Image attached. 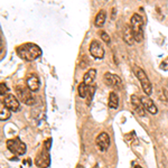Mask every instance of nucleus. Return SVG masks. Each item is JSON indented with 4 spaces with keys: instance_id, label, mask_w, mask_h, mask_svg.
I'll list each match as a JSON object with an SVG mask.
<instances>
[{
    "instance_id": "1",
    "label": "nucleus",
    "mask_w": 168,
    "mask_h": 168,
    "mask_svg": "<svg viewBox=\"0 0 168 168\" xmlns=\"http://www.w3.org/2000/svg\"><path fill=\"white\" fill-rule=\"evenodd\" d=\"M17 54L21 59L24 61H35L41 55V50L38 45L32 44V43H26L17 47Z\"/></svg>"
},
{
    "instance_id": "2",
    "label": "nucleus",
    "mask_w": 168,
    "mask_h": 168,
    "mask_svg": "<svg viewBox=\"0 0 168 168\" xmlns=\"http://www.w3.org/2000/svg\"><path fill=\"white\" fill-rule=\"evenodd\" d=\"M130 26L132 28L136 41H138V43L142 41V39H144V19H142L141 16L139 14H135L131 17Z\"/></svg>"
},
{
    "instance_id": "3",
    "label": "nucleus",
    "mask_w": 168,
    "mask_h": 168,
    "mask_svg": "<svg viewBox=\"0 0 168 168\" xmlns=\"http://www.w3.org/2000/svg\"><path fill=\"white\" fill-rule=\"evenodd\" d=\"M133 73H135L136 77L141 83L144 92L149 97L151 94V92H153V86H151V83L149 81V79H148L147 74L144 73V70L141 67H139V66H133Z\"/></svg>"
},
{
    "instance_id": "4",
    "label": "nucleus",
    "mask_w": 168,
    "mask_h": 168,
    "mask_svg": "<svg viewBox=\"0 0 168 168\" xmlns=\"http://www.w3.org/2000/svg\"><path fill=\"white\" fill-rule=\"evenodd\" d=\"M7 148L11 151L14 155L16 156H23L26 153V144L21 141L20 139L14 138V139H9L7 140Z\"/></svg>"
},
{
    "instance_id": "5",
    "label": "nucleus",
    "mask_w": 168,
    "mask_h": 168,
    "mask_svg": "<svg viewBox=\"0 0 168 168\" xmlns=\"http://www.w3.org/2000/svg\"><path fill=\"white\" fill-rule=\"evenodd\" d=\"M16 91H17V95L20 102L27 104V106H32L35 103V97L29 88H26L24 86H18Z\"/></svg>"
},
{
    "instance_id": "6",
    "label": "nucleus",
    "mask_w": 168,
    "mask_h": 168,
    "mask_svg": "<svg viewBox=\"0 0 168 168\" xmlns=\"http://www.w3.org/2000/svg\"><path fill=\"white\" fill-rule=\"evenodd\" d=\"M104 82L106 83V85L114 88V90H120L122 88V81L117 74H112L109 72L106 73L104 74Z\"/></svg>"
},
{
    "instance_id": "7",
    "label": "nucleus",
    "mask_w": 168,
    "mask_h": 168,
    "mask_svg": "<svg viewBox=\"0 0 168 168\" xmlns=\"http://www.w3.org/2000/svg\"><path fill=\"white\" fill-rule=\"evenodd\" d=\"M90 53L91 55L94 57V58L101 59L104 57V47L103 45L101 44L99 41H92L91 44H90Z\"/></svg>"
},
{
    "instance_id": "8",
    "label": "nucleus",
    "mask_w": 168,
    "mask_h": 168,
    "mask_svg": "<svg viewBox=\"0 0 168 168\" xmlns=\"http://www.w3.org/2000/svg\"><path fill=\"white\" fill-rule=\"evenodd\" d=\"M48 150L50 149H47L46 147H44V149L41 151V153L37 155V157H36V165H37V167L39 168H47L48 166H50V153H48Z\"/></svg>"
},
{
    "instance_id": "9",
    "label": "nucleus",
    "mask_w": 168,
    "mask_h": 168,
    "mask_svg": "<svg viewBox=\"0 0 168 168\" xmlns=\"http://www.w3.org/2000/svg\"><path fill=\"white\" fill-rule=\"evenodd\" d=\"M2 104L6 106L7 109H9L10 111L17 112L20 108V103L19 100L15 97L14 94H7L5 97V100L2 101Z\"/></svg>"
},
{
    "instance_id": "10",
    "label": "nucleus",
    "mask_w": 168,
    "mask_h": 168,
    "mask_svg": "<svg viewBox=\"0 0 168 168\" xmlns=\"http://www.w3.org/2000/svg\"><path fill=\"white\" fill-rule=\"evenodd\" d=\"M97 149L100 151H106L110 147V137L106 132H101L99 136L97 137L95 140Z\"/></svg>"
},
{
    "instance_id": "11",
    "label": "nucleus",
    "mask_w": 168,
    "mask_h": 168,
    "mask_svg": "<svg viewBox=\"0 0 168 168\" xmlns=\"http://www.w3.org/2000/svg\"><path fill=\"white\" fill-rule=\"evenodd\" d=\"M140 100H141V102H142V104H144L146 111H148L149 113H151V114H157V113H158V108H157V106L155 104V102H153V101L151 100L148 95H144V97H140Z\"/></svg>"
},
{
    "instance_id": "12",
    "label": "nucleus",
    "mask_w": 168,
    "mask_h": 168,
    "mask_svg": "<svg viewBox=\"0 0 168 168\" xmlns=\"http://www.w3.org/2000/svg\"><path fill=\"white\" fill-rule=\"evenodd\" d=\"M131 104H132L133 109H135V111L139 117H144L146 115V109H144L141 100L137 95H131Z\"/></svg>"
},
{
    "instance_id": "13",
    "label": "nucleus",
    "mask_w": 168,
    "mask_h": 168,
    "mask_svg": "<svg viewBox=\"0 0 168 168\" xmlns=\"http://www.w3.org/2000/svg\"><path fill=\"white\" fill-rule=\"evenodd\" d=\"M27 88H29L32 92H36L39 90V85H41V82H39V77L36 75V74H29L28 77L26 80Z\"/></svg>"
},
{
    "instance_id": "14",
    "label": "nucleus",
    "mask_w": 168,
    "mask_h": 168,
    "mask_svg": "<svg viewBox=\"0 0 168 168\" xmlns=\"http://www.w3.org/2000/svg\"><path fill=\"white\" fill-rule=\"evenodd\" d=\"M122 37H123V41L124 43L127 45H133V43L136 41L135 39V35H133V32H132V28L130 25H126L123 28V32H122Z\"/></svg>"
},
{
    "instance_id": "15",
    "label": "nucleus",
    "mask_w": 168,
    "mask_h": 168,
    "mask_svg": "<svg viewBox=\"0 0 168 168\" xmlns=\"http://www.w3.org/2000/svg\"><path fill=\"white\" fill-rule=\"evenodd\" d=\"M95 76H97V70H95V68H90V70L84 74L83 82L85 83V84H88V86L92 85L95 80Z\"/></svg>"
},
{
    "instance_id": "16",
    "label": "nucleus",
    "mask_w": 168,
    "mask_h": 168,
    "mask_svg": "<svg viewBox=\"0 0 168 168\" xmlns=\"http://www.w3.org/2000/svg\"><path fill=\"white\" fill-rule=\"evenodd\" d=\"M106 12L104 10H100V11L97 12V17H95V20H94V25L97 27H102L106 23Z\"/></svg>"
},
{
    "instance_id": "17",
    "label": "nucleus",
    "mask_w": 168,
    "mask_h": 168,
    "mask_svg": "<svg viewBox=\"0 0 168 168\" xmlns=\"http://www.w3.org/2000/svg\"><path fill=\"white\" fill-rule=\"evenodd\" d=\"M109 106L111 108V109H117V108L119 106V97L115 92H110Z\"/></svg>"
},
{
    "instance_id": "18",
    "label": "nucleus",
    "mask_w": 168,
    "mask_h": 168,
    "mask_svg": "<svg viewBox=\"0 0 168 168\" xmlns=\"http://www.w3.org/2000/svg\"><path fill=\"white\" fill-rule=\"evenodd\" d=\"M88 88H90V86H88V84H85L84 82H82V83H80V84H79L77 92H79V95H80V97H82V99H86V97H88Z\"/></svg>"
},
{
    "instance_id": "19",
    "label": "nucleus",
    "mask_w": 168,
    "mask_h": 168,
    "mask_svg": "<svg viewBox=\"0 0 168 168\" xmlns=\"http://www.w3.org/2000/svg\"><path fill=\"white\" fill-rule=\"evenodd\" d=\"M10 110L7 109L6 106L2 104V108H1V111H0V119H1V121H5V120H8L9 118H10Z\"/></svg>"
},
{
    "instance_id": "20",
    "label": "nucleus",
    "mask_w": 168,
    "mask_h": 168,
    "mask_svg": "<svg viewBox=\"0 0 168 168\" xmlns=\"http://www.w3.org/2000/svg\"><path fill=\"white\" fill-rule=\"evenodd\" d=\"M94 92H95V85H90V88H88V97H86V99H88V104L91 103L92 99H93V95H94Z\"/></svg>"
},
{
    "instance_id": "21",
    "label": "nucleus",
    "mask_w": 168,
    "mask_h": 168,
    "mask_svg": "<svg viewBox=\"0 0 168 168\" xmlns=\"http://www.w3.org/2000/svg\"><path fill=\"white\" fill-rule=\"evenodd\" d=\"M100 37H101V39H102V41H104V43H106V44H110V36L108 35V34H106V32H103V30H101L100 32Z\"/></svg>"
},
{
    "instance_id": "22",
    "label": "nucleus",
    "mask_w": 168,
    "mask_h": 168,
    "mask_svg": "<svg viewBox=\"0 0 168 168\" xmlns=\"http://www.w3.org/2000/svg\"><path fill=\"white\" fill-rule=\"evenodd\" d=\"M7 92H8V88H7L6 84H5V83H1V84H0V94H1V97L7 95Z\"/></svg>"
},
{
    "instance_id": "23",
    "label": "nucleus",
    "mask_w": 168,
    "mask_h": 168,
    "mask_svg": "<svg viewBox=\"0 0 168 168\" xmlns=\"http://www.w3.org/2000/svg\"><path fill=\"white\" fill-rule=\"evenodd\" d=\"M160 68L164 71H168V57H166V59H164L160 64Z\"/></svg>"
},
{
    "instance_id": "24",
    "label": "nucleus",
    "mask_w": 168,
    "mask_h": 168,
    "mask_svg": "<svg viewBox=\"0 0 168 168\" xmlns=\"http://www.w3.org/2000/svg\"><path fill=\"white\" fill-rule=\"evenodd\" d=\"M93 168H100V167H99V165H95V166H94V167H93Z\"/></svg>"
},
{
    "instance_id": "25",
    "label": "nucleus",
    "mask_w": 168,
    "mask_h": 168,
    "mask_svg": "<svg viewBox=\"0 0 168 168\" xmlns=\"http://www.w3.org/2000/svg\"><path fill=\"white\" fill-rule=\"evenodd\" d=\"M135 168H141V167H140V166H136Z\"/></svg>"
},
{
    "instance_id": "26",
    "label": "nucleus",
    "mask_w": 168,
    "mask_h": 168,
    "mask_svg": "<svg viewBox=\"0 0 168 168\" xmlns=\"http://www.w3.org/2000/svg\"><path fill=\"white\" fill-rule=\"evenodd\" d=\"M79 168H82V166H81V165H79Z\"/></svg>"
}]
</instances>
